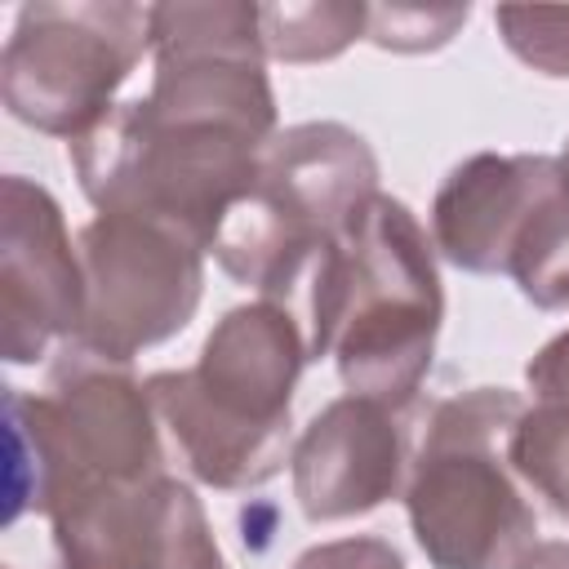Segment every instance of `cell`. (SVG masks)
Wrapping results in <instances>:
<instances>
[{
  "instance_id": "17",
  "label": "cell",
  "mask_w": 569,
  "mask_h": 569,
  "mask_svg": "<svg viewBox=\"0 0 569 569\" xmlns=\"http://www.w3.org/2000/svg\"><path fill=\"white\" fill-rule=\"evenodd\" d=\"M293 569H409V565L387 538L356 533V538H333V542L307 547L293 560Z\"/></svg>"
},
{
  "instance_id": "4",
  "label": "cell",
  "mask_w": 569,
  "mask_h": 569,
  "mask_svg": "<svg viewBox=\"0 0 569 569\" xmlns=\"http://www.w3.org/2000/svg\"><path fill=\"white\" fill-rule=\"evenodd\" d=\"M373 196L378 160L356 129L338 120L289 124L267 142L258 187L227 213L209 253L236 284L276 302Z\"/></svg>"
},
{
  "instance_id": "12",
  "label": "cell",
  "mask_w": 569,
  "mask_h": 569,
  "mask_svg": "<svg viewBox=\"0 0 569 569\" xmlns=\"http://www.w3.org/2000/svg\"><path fill=\"white\" fill-rule=\"evenodd\" d=\"M502 276H511L516 289L542 311L569 307V187L560 164L525 209Z\"/></svg>"
},
{
  "instance_id": "14",
  "label": "cell",
  "mask_w": 569,
  "mask_h": 569,
  "mask_svg": "<svg viewBox=\"0 0 569 569\" xmlns=\"http://www.w3.org/2000/svg\"><path fill=\"white\" fill-rule=\"evenodd\" d=\"M511 471L569 525V396H538L507 436Z\"/></svg>"
},
{
  "instance_id": "13",
  "label": "cell",
  "mask_w": 569,
  "mask_h": 569,
  "mask_svg": "<svg viewBox=\"0 0 569 569\" xmlns=\"http://www.w3.org/2000/svg\"><path fill=\"white\" fill-rule=\"evenodd\" d=\"M262 53L276 62H329L351 40L369 36V4L360 0H307V4H258Z\"/></svg>"
},
{
  "instance_id": "19",
  "label": "cell",
  "mask_w": 569,
  "mask_h": 569,
  "mask_svg": "<svg viewBox=\"0 0 569 569\" xmlns=\"http://www.w3.org/2000/svg\"><path fill=\"white\" fill-rule=\"evenodd\" d=\"M516 569H569V542L565 538H547V542H533Z\"/></svg>"
},
{
  "instance_id": "18",
  "label": "cell",
  "mask_w": 569,
  "mask_h": 569,
  "mask_svg": "<svg viewBox=\"0 0 569 569\" xmlns=\"http://www.w3.org/2000/svg\"><path fill=\"white\" fill-rule=\"evenodd\" d=\"M525 382L538 396H569V329L556 333L529 365H525Z\"/></svg>"
},
{
  "instance_id": "1",
  "label": "cell",
  "mask_w": 569,
  "mask_h": 569,
  "mask_svg": "<svg viewBox=\"0 0 569 569\" xmlns=\"http://www.w3.org/2000/svg\"><path fill=\"white\" fill-rule=\"evenodd\" d=\"M431 249L409 204L378 191L320 253L311 280L307 356H333L342 387L391 413L422 391L445 320Z\"/></svg>"
},
{
  "instance_id": "20",
  "label": "cell",
  "mask_w": 569,
  "mask_h": 569,
  "mask_svg": "<svg viewBox=\"0 0 569 569\" xmlns=\"http://www.w3.org/2000/svg\"><path fill=\"white\" fill-rule=\"evenodd\" d=\"M556 164H560V178H565V187H569V142H565V151L556 156Z\"/></svg>"
},
{
  "instance_id": "5",
  "label": "cell",
  "mask_w": 569,
  "mask_h": 569,
  "mask_svg": "<svg viewBox=\"0 0 569 569\" xmlns=\"http://www.w3.org/2000/svg\"><path fill=\"white\" fill-rule=\"evenodd\" d=\"M262 142L156 116L142 98L116 102L89 133L67 142L84 200L98 213H142L213 249L227 213L258 187Z\"/></svg>"
},
{
  "instance_id": "8",
  "label": "cell",
  "mask_w": 569,
  "mask_h": 569,
  "mask_svg": "<svg viewBox=\"0 0 569 569\" xmlns=\"http://www.w3.org/2000/svg\"><path fill=\"white\" fill-rule=\"evenodd\" d=\"M84 320V267L71 249L62 204L31 178L0 182V351L36 365L67 347Z\"/></svg>"
},
{
  "instance_id": "11",
  "label": "cell",
  "mask_w": 569,
  "mask_h": 569,
  "mask_svg": "<svg viewBox=\"0 0 569 569\" xmlns=\"http://www.w3.org/2000/svg\"><path fill=\"white\" fill-rule=\"evenodd\" d=\"M191 485H80L49 507L58 569H156Z\"/></svg>"
},
{
  "instance_id": "6",
  "label": "cell",
  "mask_w": 569,
  "mask_h": 569,
  "mask_svg": "<svg viewBox=\"0 0 569 569\" xmlns=\"http://www.w3.org/2000/svg\"><path fill=\"white\" fill-rule=\"evenodd\" d=\"M151 49V9L124 0L22 4L0 53V93L13 120L76 142L111 107Z\"/></svg>"
},
{
  "instance_id": "7",
  "label": "cell",
  "mask_w": 569,
  "mask_h": 569,
  "mask_svg": "<svg viewBox=\"0 0 569 569\" xmlns=\"http://www.w3.org/2000/svg\"><path fill=\"white\" fill-rule=\"evenodd\" d=\"M84 320L67 342L80 356L129 365L182 333L204 293V249L142 213H98L80 231Z\"/></svg>"
},
{
  "instance_id": "16",
  "label": "cell",
  "mask_w": 569,
  "mask_h": 569,
  "mask_svg": "<svg viewBox=\"0 0 569 569\" xmlns=\"http://www.w3.org/2000/svg\"><path fill=\"white\" fill-rule=\"evenodd\" d=\"M493 27L525 67L551 80H569V9L502 4L493 9Z\"/></svg>"
},
{
  "instance_id": "9",
  "label": "cell",
  "mask_w": 569,
  "mask_h": 569,
  "mask_svg": "<svg viewBox=\"0 0 569 569\" xmlns=\"http://www.w3.org/2000/svg\"><path fill=\"white\" fill-rule=\"evenodd\" d=\"M293 498L311 525L369 516L396 498L405 476V440L396 413L369 396L329 400L289 449Z\"/></svg>"
},
{
  "instance_id": "2",
  "label": "cell",
  "mask_w": 569,
  "mask_h": 569,
  "mask_svg": "<svg viewBox=\"0 0 569 569\" xmlns=\"http://www.w3.org/2000/svg\"><path fill=\"white\" fill-rule=\"evenodd\" d=\"M307 360L289 307L258 298L209 329L191 369L151 373L147 396L200 485L258 489L289 462L293 387Z\"/></svg>"
},
{
  "instance_id": "3",
  "label": "cell",
  "mask_w": 569,
  "mask_h": 569,
  "mask_svg": "<svg viewBox=\"0 0 569 569\" xmlns=\"http://www.w3.org/2000/svg\"><path fill=\"white\" fill-rule=\"evenodd\" d=\"M525 400L507 387H471L440 400L405 485V516L431 569H516L538 542V516L507 462V436Z\"/></svg>"
},
{
  "instance_id": "10",
  "label": "cell",
  "mask_w": 569,
  "mask_h": 569,
  "mask_svg": "<svg viewBox=\"0 0 569 569\" xmlns=\"http://www.w3.org/2000/svg\"><path fill=\"white\" fill-rule=\"evenodd\" d=\"M551 173L556 156L538 151H476L453 164L431 200V244L440 258L471 276H502L520 218Z\"/></svg>"
},
{
  "instance_id": "15",
  "label": "cell",
  "mask_w": 569,
  "mask_h": 569,
  "mask_svg": "<svg viewBox=\"0 0 569 569\" xmlns=\"http://www.w3.org/2000/svg\"><path fill=\"white\" fill-rule=\"evenodd\" d=\"M467 4H369V36L387 53H431L445 49L462 27Z\"/></svg>"
}]
</instances>
